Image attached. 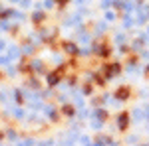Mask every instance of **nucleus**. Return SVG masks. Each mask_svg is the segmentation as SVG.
I'll use <instances>...</instances> for the list:
<instances>
[{"label":"nucleus","mask_w":149,"mask_h":146,"mask_svg":"<svg viewBox=\"0 0 149 146\" xmlns=\"http://www.w3.org/2000/svg\"><path fill=\"white\" fill-rule=\"evenodd\" d=\"M93 119H95V121H105V119H107V112L105 111H95Z\"/></svg>","instance_id":"39448f33"},{"label":"nucleus","mask_w":149,"mask_h":146,"mask_svg":"<svg viewBox=\"0 0 149 146\" xmlns=\"http://www.w3.org/2000/svg\"><path fill=\"white\" fill-rule=\"evenodd\" d=\"M125 97H129V91L123 89V87H121V89H117V99H125Z\"/></svg>","instance_id":"423d86ee"},{"label":"nucleus","mask_w":149,"mask_h":146,"mask_svg":"<svg viewBox=\"0 0 149 146\" xmlns=\"http://www.w3.org/2000/svg\"><path fill=\"white\" fill-rule=\"evenodd\" d=\"M117 73H119V65H117V63L105 67V75H107V77H113V75H117Z\"/></svg>","instance_id":"f03ea898"},{"label":"nucleus","mask_w":149,"mask_h":146,"mask_svg":"<svg viewBox=\"0 0 149 146\" xmlns=\"http://www.w3.org/2000/svg\"><path fill=\"white\" fill-rule=\"evenodd\" d=\"M22 146H32V140H28V142H22Z\"/></svg>","instance_id":"4468645a"},{"label":"nucleus","mask_w":149,"mask_h":146,"mask_svg":"<svg viewBox=\"0 0 149 146\" xmlns=\"http://www.w3.org/2000/svg\"><path fill=\"white\" fill-rule=\"evenodd\" d=\"M2 49H4V42H0V51H2Z\"/></svg>","instance_id":"2eb2a0df"},{"label":"nucleus","mask_w":149,"mask_h":146,"mask_svg":"<svg viewBox=\"0 0 149 146\" xmlns=\"http://www.w3.org/2000/svg\"><path fill=\"white\" fill-rule=\"evenodd\" d=\"M64 49H66L68 53H76V51H78L76 44H72V42H66V44H64Z\"/></svg>","instance_id":"20e7f679"},{"label":"nucleus","mask_w":149,"mask_h":146,"mask_svg":"<svg viewBox=\"0 0 149 146\" xmlns=\"http://www.w3.org/2000/svg\"><path fill=\"white\" fill-rule=\"evenodd\" d=\"M127 124H129V117H127L125 112H121L119 119H117V126H119V130H125Z\"/></svg>","instance_id":"f257e3e1"},{"label":"nucleus","mask_w":149,"mask_h":146,"mask_svg":"<svg viewBox=\"0 0 149 146\" xmlns=\"http://www.w3.org/2000/svg\"><path fill=\"white\" fill-rule=\"evenodd\" d=\"M64 112H66L68 117H72V112H74V109H72V107H66V109H64Z\"/></svg>","instance_id":"9d476101"},{"label":"nucleus","mask_w":149,"mask_h":146,"mask_svg":"<svg viewBox=\"0 0 149 146\" xmlns=\"http://www.w3.org/2000/svg\"><path fill=\"white\" fill-rule=\"evenodd\" d=\"M97 49H100L97 53H102V56H107V53H109V47H107V45H100Z\"/></svg>","instance_id":"6e6552de"},{"label":"nucleus","mask_w":149,"mask_h":146,"mask_svg":"<svg viewBox=\"0 0 149 146\" xmlns=\"http://www.w3.org/2000/svg\"><path fill=\"white\" fill-rule=\"evenodd\" d=\"M18 56H20L18 49H16V47H10V51H8V59H16Z\"/></svg>","instance_id":"0eeeda50"},{"label":"nucleus","mask_w":149,"mask_h":146,"mask_svg":"<svg viewBox=\"0 0 149 146\" xmlns=\"http://www.w3.org/2000/svg\"><path fill=\"white\" fill-rule=\"evenodd\" d=\"M58 2H66V0H58Z\"/></svg>","instance_id":"dca6fc26"},{"label":"nucleus","mask_w":149,"mask_h":146,"mask_svg":"<svg viewBox=\"0 0 149 146\" xmlns=\"http://www.w3.org/2000/svg\"><path fill=\"white\" fill-rule=\"evenodd\" d=\"M42 18H44L42 12H36V14H34V22H42Z\"/></svg>","instance_id":"1a4fd4ad"},{"label":"nucleus","mask_w":149,"mask_h":146,"mask_svg":"<svg viewBox=\"0 0 149 146\" xmlns=\"http://www.w3.org/2000/svg\"><path fill=\"white\" fill-rule=\"evenodd\" d=\"M8 63V57H0V65H6Z\"/></svg>","instance_id":"ddd939ff"},{"label":"nucleus","mask_w":149,"mask_h":146,"mask_svg":"<svg viewBox=\"0 0 149 146\" xmlns=\"http://www.w3.org/2000/svg\"><path fill=\"white\" fill-rule=\"evenodd\" d=\"M34 69H36V71H40V69H42V63H40V61H34Z\"/></svg>","instance_id":"9b49d317"},{"label":"nucleus","mask_w":149,"mask_h":146,"mask_svg":"<svg viewBox=\"0 0 149 146\" xmlns=\"http://www.w3.org/2000/svg\"><path fill=\"white\" fill-rule=\"evenodd\" d=\"M58 81H60V71L48 75V83H50V85H58Z\"/></svg>","instance_id":"7ed1b4c3"},{"label":"nucleus","mask_w":149,"mask_h":146,"mask_svg":"<svg viewBox=\"0 0 149 146\" xmlns=\"http://www.w3.org/2000/svg\"><path fill=\"white\" fill-rule=\"evenodd\" d=\"M24 53H32V45H26L24 47Z\"/></svg>","instance_id":"f8f14e48"}]
</instances>
